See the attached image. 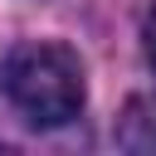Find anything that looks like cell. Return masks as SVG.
<instances>
[{"instance_id": "6da1fadb", "label": "cell", "mask_w": 156, "mask_h": 156, "mask_svg": "<svg viewBox=\"0 0 156 156\" xmlns=\"http://www.w3.org/2000/svg\"><path fill=\"white\" fill-rule=\"evenodd\" d=\"M5 98L34 127H63L83 112V68L63 44H20L0 68Z\"/></svg>"}, {"instance_id": "7a4b0ae2", "label": "cell", "mask_w": 156, "mask_h": 156, "mask_svg": "<svg viewBox=\"0 0 156 156\" xmlns=\"http://www.w3.org/2000/svg\"><path fill=\"white\" fill-rule=\"evenodd\" d=\"M122 141L127 146H156V98H136L122 117Z\"/></svg>"}, {"instance_id": "3957f363", "label": "cell", "mask_w": 156, "mask_h": 156, "mask_svg": "<svg viewBox=\"0 0 156 156\" xmlns=\"http://www.w3.org/2000/svg\"><path fill=\"white\" fill-rule=\"evenodd\" d=\"M141 39H146V63L156 68V5L146 10V24H141Z\"/></svg>"}]
</instances>
